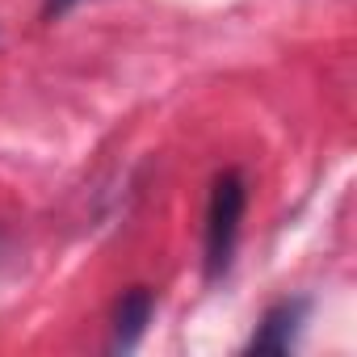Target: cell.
<instances>
[{"label": "cell", "mask_w": 357, "mask_h": 357, "mask_svg": "<svg viewBox=\"0 0 357 357\" xmlns=\"http://www.w3.org/2000/svg\"><path fill=\"white\" fill-rule=\"evenodd\" d=\"M244 176L240 172H223L215 190H211V206H206V278L227 273L236 240H240V219H244Z\"/></svg>", "instance_id": "obj_1"}, {"label": "cell", "mask_w": 357, "mask_h": 357, "mask_svg": "<svg viewBox=\"0 0 357 357\" xmlns=\"http://www.w3.org/2000/svg\"><path fill=\"white\" fill-rule=\"evenodd\" d=\"M303 315H307V303L303 298H286V303H273L252 336V353H290L294 349V336L303 328Z\"/></svg>", "instance_id": "obj_2"}, {"label": "cell", "mask_w": 357, "mask_h": 357, "mask_svg": "<svg viewBox=\"0 0 357 357\" xmlns=\"http://www.w3.org/2000/svg\"><path fill=\"white\" fill-rule=\"evenodd\" d=\"M151 290L147 286H130L126 294H122V303H118V311H114V349H135L139 344V336H143V328L151 324Z\"/></svg>", "instance_id": "obj_3"}, {"label": "cell", "mask_w": 357, "mask_h": 357, "mask_svg": "<svg viewBox=\"0 0 357 357\" xmlns=\"http://www.w3.org/2000/svg\"><path fill=\"white\" fill-rule=\"evenodd\" d=\"M80 0H43V13L47 17H59V13H68V9H76Z\"/></svg>", "instance_id": "obj_4"}]
</instances>
